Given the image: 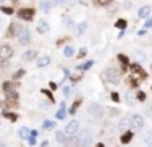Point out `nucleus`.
I'll use <instances>...</instances> for the list:
<instances>
[{"label": "nucleus", "mask_w": 152, "mask_h": 147, "mask_svg": "<svg viewBox=\"0 0 152 147\" xmlns=\"http://www.w3.org/2000/svg\"><path fill=\"white\" fill-rule=\"evenodd\" d=\"M93 142V134H92L90 129H83L79 136V146L80 147H88Z\"/></svg>", "instance_id": "obj_1"}, {"label": "nucleus", "mask_w": 152, "mask_h": 147, "mask_svg": "<svg viewBox=\"0 0 152 147\" xmlns=\"http://www.w3.org/2000/svg\"><path fill=\"white\" fill-rule=\"evenodd\" d=\"M105 77H107L108 82H111V83H119V70H116V69H113V67H110L107 72H105Z\"/></svg>", "instance_id": "obj_2"}, {"label": "nucleus", "mask_w": 152, "mask_h": 147, "mask_svg": "<svg viewBox=\"0 0 152 147\" xmlns=\"http://www.w3.org/2000/svg\"><path fill=\"white\" fill-rule=\"evenodd\" d=\"M88 113L95 118H101L103 116V108H101L98 103H90V105H88Z\"/></svg>", "instance_id": "obj_3"}, {"label": "nucleus", "mask_w": 152, "mask_h": 147, "mask_svg": "<svg viewBox=\"0 0 152 147\" xmlns=\"http://www.w3.org/2000/svg\"><path fill=\"white\" fill-rule=\"evenodd\" d=\"M33 16H35V12L31 10V8H21V10H18V18H21V20L30 21V20H33Z\"/></svg>", "instance_id": "obj_4"}, {"label": "nucleus", "mask_w": 152, "mask_h": 147, "mask_svg": "<svg viewBox=\"0 0 152 147\" xmlns=\"http://www.w3.org/2000/svg\"><path fill=\"white\" fill-rule=\"evenodd\" d=\"M12 56H13V49H12L10 46H2V47H0V59L7 61V59H10Z\"/></svg>", "instance_id": "obj_5"}, {"label": "nucleus", "mask_w": 152, "mask_h": 147, "mask_svg": "<svg viewBox=\"0 0 152 147\" xmlns=\"http://www.w3.org/2000/svg\"><path fill=\"white\" fill-rule=\"evenodd\" d=\"M131 126L136 127V129H142L144 127V119L139 114H132L131 116Z\"/></svg>", "instance_id": "obj_6"}, {"label": "nucleus", "mask_w": 152, "mask_h": 147, "mask_svg": "<svg viewBox=\"0 0 152 147\" xmlns=\"http://www.w3.org/2000/svg\"><path fill=\"white\" fill-rule=\"evenodd\" d=\"M21 31H23V28H21L18 23H12L10 30H8V36H10V38H13V36H20Z\"/></svg>", "instance_id": "obj_7"}, {"label": "nucleus", "mask_w": 152, "mask_h": 147, "mask_svg": "<svg viewBox=\"0 0 152 147\" xmlns=\"http://www.w3.org/2000/svg\"><path fill=\"white\" fill-rule=\"evenodd\" d=\"M77 131H79V123H77L75 119H74V121H71L66 126V134H69V136H74Z\"/></svg>", "instance_id": "obj_8"}, {"label": "nucleus", "mask_w": 152, "mask_h": 147, "mask_svg": "<svg viewBox=\"0 0 152 147\" xmlns=\"http://www.w3.org/2000/svg\"><path fill=\"white\" fill-rule=\"evenodd\" d=\"M18 43H20L21 46H26L28 43H30V31L26 30V28H23L21 35L18 36Z\"/></svg>", "instance_id": "obj_9"}, {"label": "nucleus", "mask_w": 152, "mask_h": 147, "mask_svg": "<svg viewBox=\"0 0 152 147\" xmlns=\"http://www.w3.org/2000/svg\"><path fill=\"white\" fill-rule=\"evenodd\" d=\"M118 127L121 129V132H128V131H129V127H131V119L123 118L121 121H119V124H118Z\"/></svg>", "instance_id": "obj_10"}, {"label": "nucleus", "mask_w": 152, "mask_h": 147, "mask_svg": "<svg viewBox=\"0 0 152 147\" xmlns=\"http://www.w3.org/2000/svg\"><path fill=\"white\" fill-rule=\"evenodd\" d=\"M49 62H51V57L49 56H43V57L38 59L36 66H38V67H46V66H49Z\"/></svg>", "instance_id": "obj_11"}, {"label": "nucleus", "mask_w": 152, "mask_h": 147, "mask_svg": "<svg viewBox=\"0 0 152 147\" xmlns=\"http://www.w3.org/2000/svg\"><path fill=\"white\" fill-rule=\"evenodd\" d=\"M18 136H20L21 139H30L31 137V131L28 129V127H21L20 132H18Z\"/></svg>", "instance_id": "obj_12"}, {"label": "nucleus", "mask_w": 152, "mask_h": 147, "mask_svg": "<svg viewBox=\"0 0 152 147\" xmlns=\"http://www.w3.org/2000/svg\"><path fill=\"white\" fill-rule=\"evenodd\" d=\"M56 118L57 119H64V118H66V103H61V108H59Z\"/></svg>", "instance_id": "obj_13"}, {"label": "nucleus", "mask_w": 152, "mask_h": 147, "mask_svg": "<svg viewBox=\"0 0 152 147\" xmlns=\"http://www.w3.org/2000/svg\"><path fill=\"white\" fill-rule=\"evenodd\" d=\"M5 96L10 100V102H16L18 100V93L15 90H10V91H5Z\"/></svg>", "instance_id": "obj_14"}, {"label": "nucleus", "mask_w": 152, "mask_h": 147, "mask_svg": "<svg viewBox=\"0 0 152 147\" xmlns=\"http://www.w3.org/2000/svg\"><path fill=\"white\" fill-rule=\"evenodd\" d=\"M52 5H54L52 2H39V8H41L43 12H46V13L49 12V8H51Z\"/></svg>", "instance_id": "obj_15"}, {"label": "nucleus", "mask_w": 152, "mask_h": 147, "mask_svg": "<svg viewBox=\"0 0 152 147\" xmlns=\"http://www.w3.org/2000/svg\"><path fill=\"white\" fill-rule=\"evenodd\" d=\"M149 13H151V8L149 7H142L139 10V18H149Z\"/></svg>", "instance_id": "obj_16"}, {"label": "nucleus", "mask_w": 152, "mask_h": 147, "mask_svg": "<svg viewBox=\"0 0 152 147\" xmlns=\"http://www.w3.org/2000/svg\"><path fill=\"white\" fill-rule=\"evenodd\" d=\"M134 59H136L139 64H142V62L146 61V54H144V52H141V51H136V52H134Z\"/></svg>", "instance_id": "obj_17"}, {"label": "nucleus", "mask_w": 152, "mask_h": 147, "mask_svg": "<svg viewBox=\"0 0 152 147\" xmlns=\"http://www.w3.org/2000/svg\"><path fill=\"white\" fill-rule=\"evenodd\" d=\"M132 136H134V134H132L131 131L124 132V134H123V136H121V142H123V144H128V142H129V141H131V139H132Z\"/></svg>", "instance_id": "obj_18"}, {"label": "nucleus", "mask_w": 152, "mask_h": 147, "mask_svg": "<svg viewBox=\"0 0 152 147\" xmlns=\"http://www.w3.org/2000/svg\"><path fill=\"white\" fill-rule=\"evenodd\" d=\"M56 141L61 142V144H66V132L57 131V132H56Z\"/></svg>", "instance_id": "obj_19"}, {"label": "nucleus", "mask_w": 152, "mask_h": 147, "mask_svg": "<svg viewBox=\"0 0 152 147\" xmlns=\"http://www.w3.org/2000/svg\"><path fill=\"white\" fill-rule=\"evenodd\" d=\"M38 31H39V33H46V31H49V25H48L46 21H39V25H38Z\"/></svg>", "instance_id": "obj_20"}, {"label": "nucleus", "mask_w": 152, "mask_h": 147, "mask_svg": "<svg viewBox=\"0 0 152 147\" xmlns=\"http://www.w3.org/2000/svg\"><path fill=\"white\" fill-rule=\"evenodd\" d=\"M36 57V51H26L25 54H23V59L25 61H33Z\"/></svg>", "instance_id": "obj_21"}, {"label": "nucleus", "mask_w": 152, "mask_h": 147, "mask_svg": "<svg viewBox=\"0 0 152 147\" xmlns=\"http://www.w3.org/2000/svg\"><path fill=\"white\" fill-rule=\"evenodd\" d=\"M64 56H66V57H72V56H75V49H74L72 46H67L66 49H64Z\"/></svg>", "instance_id": "obj_22"}, {"label": "nucleus", "mask_w": 152, "mask_h": 147, "mask_svg": "<svg viewBox=\"0 0 152 147\" xmlns=\"http://www.w3.org/2000/svg\"><path fill=\"white\" fill-rule=\"evenodd\" d=\"M132 70L137 72V74H141L142 77H146V72L142 70V69H141V64H137V62H136V64H132Z\"/></svg>", "instance_id": "obj_23"}, {"label": "nucleus", "mask_w": 152, "mask_h": 147, "mask_svg": "<svg viewBox=\"0 0 152 147\" xmlns=\"http://www.w3.org/2000/svg\"><path fill=\"white\" fill-rule=\"evenodd\" d=\"M85 31H87V23H80V25L77 26V35L79 36H82Z\"/></svg>", "instance_id": "obj_24"}, {"label": "nucleus", "mask_w": 152, "mask_h": 147, "mask_svg": "<svg viewBox=\"0 0 152 147\" xmlns=\"http://www.w3.org/2000/svg\"><path fill=\"white\" fill-rule=\"evenodd\" d=\"M144 141L147 142V146L152 144V131H146L144 132Z\"/></svg>", "instance_id": "obj_25"}, {"label": "nucleus", "mask_w": 152, "mask_h": 147, "mask_svg": "<svg viewBox=\"0 0 152 147\" xmlns=\"http://www.w3.org/2000/svg\"><path fill=\"white\" fill-rule=\"evenodd\" d=\"M93 66V61H87L83 66H77V69H80V70H87V69H90Z\"/></svg>", "instance_id": "obj_26"}, {"label": "nucleus", "mask_w": 152, "mask_h": 147, "mask_svg": "<svg viewBox=\"0 0 152 147\" xmlns=\"http://www.w3.org/2000/svg\"><path fill=\"white\" fill-rule=\"evenodd\" d=\"M116 26H118V28H121V30L124 31V28H126V20H118L116 21Z\"/></svg>", "instance_id": "obj_27"}, {"label": "nucleus", "mask_w": 152, "mask_h": 147, "mask_svg": "<svg viewBox=\"0 0 152 147\" xmlns=\"http://www.w3.org/2000/svg\"><path fill=\"white\" fill-rule=\"evenodd\" d=\"M126 102L129 105H134V96H132V93H126Z\"/></svg>", "instance_id": "obj_28"}, {"label": "nucleus", "mask_w": 152, "mask_h": 147, "mask_svg": "<svg viewBox=\"0 0 152 147\" xmlns=\"http://www.w3.org/2000/svg\"><path fill=\"white\" fill-rule=\"evenodd\" d=\"M5 116L10 119V121H16V114L15 113H5Z\"/></svg>", "instance_id": "obj_29"}, {"label": "nucleus", "mask_w": 152, "mask_h": 147, "mask_svg": "<svg viewBox=\"0 0 152 147\" xmlns=\"http://www.w3.org/2000/svg\"><path fill=\"white\" fill-rule=\"evenodd\" d=\"M118 59H119V61L123 62V66H128V57H126V56H123V54H119V56H118Z\"/></svg>", "instance_id": "obj_30"}, {"label": "nucleus", "mask_w": 152, "mask_h": 147, "mask_svg": "<svg viewBox=\"0 0 152 147\" xmlns=\"http://www.w3.org/2000/svg\"><path fill=\"white\" fill-rule=\"evenodd\" d=\"M137 100H139V102H144V100H146V93H144V91H139V93H137Z\"/></svg>", "instance_id": "obj_31"}, {"label": "nucleus", "mask_w": 152, "mask_h": 147, "mask_svg": "<svg viewBox=\"0 0 152 147\" xmlns=\"http://www.w3.org/2000/svg\"><path fill=\"white\" fill-rule=\"evenodd\" d=\"M2 12H3V13H5V15H12V13H13V10H12V8H8V7H2Z\"/></svg>", "instance_id": "obj_32"}, {"label": "nucleus", "mask_w": 152, "mask_h": 147, "mask_svg": "<svg viewBox=\"0 0 152 147\" xmlns=\"http://www.w3.org/2000/svg\"><path fill=\"white\" fill-rule=\"evenodd\" d=\"M43 93H44L48 98H49V102H54V98H52V95H51V91H49V90H43Z\"/></svg>", "instance_id": "obj_33"}, {"label": "nucleus", "mask_w": 152, "mask_h": 147, "mask_svg": "<svg viewBox=\"0 0 152 147\" xmlns=\"http://www.w3.org/2000/svg\"><path fill=\"white\" fill-rule=\"evenodd\" d=\"M43 127H54V123L52 121H44L43 123Z\"/></svg>", "instance_id": "obj_34"}, {"label": "nucleus", "mask_w": 152, "mask_h": 147, "mask_svg": "<svg viewBox=\"0 0 152 147\" xmlns=\"http://www.w3.org/2000/svg\"><path fill=\"white\" fill-rule=\"evenodd\" d=\"M111 100L113 102H119V95L118 93H111Z\"/></svg>", "instance_id": "obj_35"}, {"label": "nucleus", "mask_w": 152, "mask_h": 147, "mask_svg": "<svg viewBox=\"0 0 152 147\" xmlns=\"http://www.w3.org/2000/svg\"><path fill=\"white\" fill-rule=\"evenodd\" d=\"M85 54H87V49H85V47H82L80 51H79V57H83Z\"/></svg>", "instance_id": "obj_36"}, {"label": "nucleus", "mask_w": 152, "mask_h": 147, "mask_svg": "<svg viewBox=\"0 0 152 147\" xmlns=\"http://www.w3.org/2000/svg\"><path fill=\"white\" fill-rule=\"evenodd\" d=\"M146 28H152V18H147V21H146Z\"/></svg>", "instance_id": "obj_37"}, {"label": "nucleus", "mask_w": 152, "mask_h": 147, "mask_svg": "<svg viewBox=\"0 0 152 147\" xmlns=\"http://www.w3.org/2000/svg\"><path fill=\"white\" fill-rule=\"evenodd\" d=\"M71 95V87H66L64 88V96H69Z\"/></svg>", "instance_id": "obj_38"}, {"label": "nucleus", "mask_w": 152, "mask_h": 147, "mask_svg": "<svg viewBox=\"0 0 152 147\" xmlns=\"http://www.w3.org/2000/svg\"><path fill=\"white\" fill-rule=\"evenodd\" d=\"M77 106H79V102H77V103H74V106H72V108H71V114H74V113H75Z\"/></svg>", "instance_id": "obj_39"}, {"label": "nucleus", "mask_w": 152, "mask_h": 147, "mask_svg": "<svg viewBox=\"0 0 152 147\" xmlns=\"http://www.w3.org/2000/svg\"><path fill=\"white\" fill-rule=\"evenodd\" d=\"M28 142H30V146H35V144H36V139H35V137H30V139H28Z\"/></svg>", "instance_id": "obj_40"}, {"label": "nucleus", "mask_w": 152, "mask_h": 147, "mask_svg": "<svg viewBox=\"0 0 152 147\" xmlns=\"http://www.w3.org/2000/svg\"><path fill=\"white\" fill-rule=\"evenodd\" d=\"M23 74H25V72H23V70H20V72H16L15 75H13V79H18V77H20V75H23Z\"/></svg>", "instance_id": "obj_41"}, {"label": "nucleus", "mask_w": 152, "mask_h": 147, "mask_svg": "<svg viewBox=\"0 0 152 147\" xmlns=\"http://www.w3.org/2000/svg\"><path fill=\"white\" fill-rule=\"evenodd\" d=\"M49 144H48V141H44V142H41V147H48Z\"/></svg>", "instance_id": "obj_42"}, {"label": "nucleus", "mask_w": 152, "mask_h": 147, "mask_svg": "<svg viewBox=\"0 0 152 147\" xmlns=\"http://www.w3.org/2000/svg\"><path fill=\"white\" fill-rule=\"evenodd\" d=\"M2 25H3V23H2V18H0V30H2Z\"/></svg>", "instance_id": "obj_43"}, {"label": "nucleus", "mask_w": 152, "mask_h": 147, "mask_svg": "<svg viewBox=\"0 0 152 147\" xmlns=\"http://www.w3.org/2000/svg\"><path fill=\"white\" fill-rule=\"evenodd\" d=\"M96 147H103V144H98V146H96Z\"/></svg>", "instance_id": "obj_44"}]
</instances>
